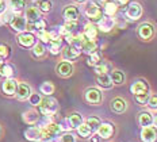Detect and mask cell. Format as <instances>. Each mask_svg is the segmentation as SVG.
<instances>
[{
  "label": "cell",
  "instance_id": "40",
  "mask_svg": "<svg viewBox=\"0 0 157 142\" xmlns=\"http://www.w3.org/2000/svg\"><path fill=\"white\" fill-rule=\"evenodd\" d=\"M149 110L152 111H157V94L155 95H150L149 99H148V103H146Z\"/></svg>",
  "mask_w": 157,
  "mask_h": 142
},
{
  "label": "cell",
  "instance_id": "9",
  "mask_svg": "<svg viewBox=\"0 0 157 142\" xmlns=\"http://www.w3.org/2000/svg\"><path fill=\"white\" fill-rule=\"evenodd\" d=\"M142 15V7L140 3H130L126 10V16L130 21H138Z\"/></svg>",
  "mask_w": 157,
  "mask_h": 142
},
{
  "label": "cell",
  "instance_id": "52",
  "mask_svg": "<svg viewBox=\"0 0 157 142\" xmlns=\"http://www.w3.org/2000/svg\"><path fill=\"white\" fill-rule=\"evenodd\" d=\"M75 2H77V3H84L86 0H75Z\"/></svg>",
  "mask_w": 157,
  "mask_h": 142
},
{
  "label": "cell",
  "instance_id": "7",
  "mask_svg": "<svg viewBox=\"0 0 157 142\" xmlns=\"http://www.w3.org/2000/svg\"><path fill=\"white\" fill-rule=\"evenodd\" d=\"M138 37L144 41H150L155 37V27L150 23H142L138 27Z\"/></svg>",
  "mask_w": 157,
  "mask_h": 142
},
{
  "label": "cell",
  "instance_id": "8",
  "mask_svg": "<svg viewBox=\"0 0 157 142\" xmlns=\"http://www.w3.org/2000/svg\"><path fill=\"white\" fill-rule=\"evenodd\" d=\"M149 84L146 80L144 79H138V80H134L133 84L130 85V92L133 95H138V94H145V92H149Z\"/></svg>",
  "mask_w": 157,
  "mask_h": 142
},
{
  "label": "cell",
  "instance_id": "18",
  "mask_svg": "<svg viewBox=\"0 0 157 142\" xmlns=\"http://www.w3.org/2000/svg\"><path fill=\"white\" fill-rule=\"evenodd\" d=\"M80 15V11L76 6H67L63 11V16L65 21H75L77 22V18Z\"/></svg>",
  "mask_w": 157,
  "mask_h": 142
},
{
  "label": "cell",
  "instance_id": "45",
  "mask_svg": "<svg viewBox=\"0 0 157 142\" xmlns=\"http://www.w3.org/2000/svg\"><path fill=\"white\" fill-rule=\"evenodd\" d=\"M60 142H76V138H75L73 134L65 133L64 135H61L60 137Z\"/></svg>",
  "mask_w": 157,
  "mask_h": 142
},
{
  "label": "cell",
  "instance_id": "17",
  "mask_svg": "<svg viewBox=\"0 0 157 142\" xmlns=\"http://www.w3.org/2000/svg\"><path fill=\"white\" fill-rule=\"evenodd\" d=\"M16 87H18V83L11 77V79H6V81L2 85V90L4 92V95H7V96H14L16 92Z\"/></svg>",
  "mask_w": 157,
  "mask_h": 142
},
{
  "label": "cell",
  "instance_id": "12",
  "mask_svg": "<svg viewBox=\"0 0 157 142\" xmlns=\"http://www.w3.org/2000/svg\"><path fill=\"white\" fill-rule=\"evenodd\" d=\"M41 130H42V138H44V140H48V138H52V137H57V135L61 133L58 123H54V122L48 125L46 127L41 129Z\"/></svg>",
  "mask_w": 157,
  "mask_h": 142
},
{
  "label": "cell",
  "instance_id": "16",
  "mask_svg": "<svg viewBox=\"0 0 157 142\" xmlns=\"http://www.w3.org/2000/svg\"><path fill=\"white\" fill-rule=\"evenodd\" d=\"M115 27V21L110 16H103L99 22H98V30L103 31V33H109Z\"/></svg>",
  "mask_w": 157,
  "mask_h": 142
},
{
  "label": "cell",
  "instance_id": "51",
  "mask_svg": "<svg viewBox=\"0 0 157 142\" xmlns=\"http://www.w3.org/2000/svg\"><path fill=\"white\" fill-rule=\"evenodd\" d=\"M153 125H155V127L157 129V115H155V118H153Z\"/></svg>",
  "mask_w": 157,
  "mask_h": 142
},
{
  "label": "cell",
  "instance_id": "11",
  "mask_svg": "<svg viewBox=\"0 0 157 142\" xmlns=\"http://www.w3.org/2000/svg\"><path fill=\"white\" fill-rule=\"evenodd\" d=\"M10 26L12 27V30H15L18 33H23V31H26L27 21H26V18H23V16H21V15H14V18L10 22Z\"/></svg>",
  "mask_w": 157,
  "mask_h": 142
},
{
  "label": "cell",
  "instance_id": "42",
  "mask_svg": "<svg viewBox=\"0 0 157 142\" xmlns=\"http://www.w3.org/2000/svg\"><path fill=\"white\" fill-rule=\"evenodd\" d=\"M27 100L30 102V104H33V106H39V103H41V100H42V98L39 96L38 94H31L30 96H29Z\"/></svg>",
  "mask_w": 157,
  "mask_h": 142
},
{
  "label": "cell",
  "instance_id": "1",
  "mask_svg": "<svg viewBox=\"0 0 157 142\" xmlns=\"http://www.w3.org/2000/svg\"><path fill=\"white\" fill-rule=\"evenodd\" d=\"M38 111L42 117H53L56 112L58 111V103L57 100L50 96H46L41 100L38 106Z\"/></svg>",
  "mask_w": 157,
  "mask_h": 142
},
{
  "label": "cell",
  "instance_id": "5",
  "mask_svg": "<svg viewBox=\"0 0 157 142\" xmlns=\"http://www.w3.org/2000/svg\"><path fill=\"white\" fill-rule=\"evenodd\" d=\"M114 133H115V127L111 122H102L96 130V134L103 140H110L114 135Z\"/></svg>",
  "mask_w": 157,
  "mask_h": 142
},
{
  "label": "cell",
  "instance_id": "2",
  "mask_svg": "<svg viewBox=\"0 0 157 142\" xmlns=\"http://www.w3.org/2000/svg\"><path fill=\"white\" fill-rule=\"evenodd\" d=\"M84 99H86L87 103H90L92 106L100 104L103 100L102 91L98 90V88H88V90L84 92Z\"/></svg>",
  "mask_w": 157,
  "mask_h": 142
},
{
  "label": "cell",
  "instance_id": "27",
  "mask_svg": "<svg viewBox=\"0 0 157 142\" xmlns=\"http://www.w3.org/2000/svg\"><path fill=\"white\" fill-rule=\"evenodd\" d=\"M110 77H111V80H113L114 84H117V85L125 84V81H126V76H125V73H123L122 71H118V69H114V71L111 72Z\"/></svg>",
  "mask_w": 157,
  "mask_h": 142
},
{
  "label": "cell",
  "instance_id": "33",
  "mask_svg": "<svg viewBox=\"0 0 157 142\" xmlns=\"http://www.w3.org/2000/svg\"><path fill=\"white\" fill-rule=\"evenodd\" d=\"M10 6H11V11L18 15L25 8L26 2L25 0H10Z\"/></svg>",
  "mask_w": 157,
  "mask_h": 142
},
{
  "label": "cell",
  "instance_id": "39",
  "mask_svg": "<svg viewBox=\"0 0 157 142\" xmlns=\"http://www.w3.org/2000/svg\"><path fill=\"white\" fill-rule=\"evenodd\" d=\"M38 38L41 39V44H49V42L52 41V38H50V31H48V30H41V31H38Z\"/></svg>",
  "mask_w": 157,
  "mask_h": 142
},
{
  "label": "cell",
  "instance_id": "10",
  "mask_svg": "<svg viewBox=\"0 0 157 142\" xmlns=\"http://www.w3.org/2000/svg\"><path fill=\"white\" fill-rule=\"evenodd\" d=\"M25 137H26V140L30 142H39L44 140L42 138V130L38 126H31V127L26 129Z\"/></svg>",
  "mask_w": 157,
  "mask_h": 142
},
{
  "label": "cell",
  "instance_id": "37",
  "mask_svg": "<svg viewBox=\"0 0 157 142\" xmlns=\"http://www.w3.org/2000/svg\"><path fill=\"white\" fill-rule=\"evenodd\" d=\"M100 62H102V57H100V54L98 52L90 54L87 58V64L90 65V67H96V65L100 64Z\"/></svg>",
  "mask_w": 157,
  "mask_h": 142
},
{
  "label": "cell",
  "instance_id": "53",
  "mask_svg": "<svg viewBox=\"0 0 157 142\" xmlns=\"http://www.w3.org/2000/svg\"><path fill=\"white\" fill-rule=\"evenodd\" d=\"M2 134H3V129H2V126H0V137H2Z\"/></svg>",
  "mask_w": 157,
  "mask_h": 142
},
{
  "label": "cell",
  "instance_id": "41",
  "mask_svg": "<svg viewBox=\"0 0 157 142\" xmlns=\"http://www.w3.org/2000/svg\"><path fill=\"white\" fill-rule=\"evenodd\" d=\"M38 10L42 12H49L52 10V3L49 0H41L38 3Z\"/></svg>",
  "mask_w": 157,
  "mask_h": 142
},
{
  "label": "cell",
  "instance_id": "56",
  "mask_svg": "<svg viewBox=\"0 0 157 142\" xmlns=\"http://www.w3.org/2000/svg\"><path fill=\"white\" fill-rule=\"evenodd\" d=\"M39 142H41V141H39Z\"/></svg>",
  "mask_w": 157,
  "mask_h": 142
},
{
  "label": "cell",
  "instance_id": "32",
  "mask_svg": "<svg viewBox=\"0 0 157 142\" xmlns=\"http://www.w3.org/2000/svg\"><path fill=\"white\" fill-rule=\"evenodd\" d=\"M33 57L34 58H42L45 57V53H46V48L44 44H35L33 46Z\"/></svg>",
  "mask_w": 157,
  "mask_h": 142
},
{
  "label": "cell",
  "instance_id": "15",
  "mask_svg": "<svg viewBox=\"0 0 157 142\" xmlns=\"http://www.w3.org/2000/svg\"><path fill=\"white\" fill-rule=\"evenodd\" d=\"M81 54V49H77L72 45H68L65 49H63V57L65 61H73Z\"/></svg>",
  "mask_w": 157,
  "mask_h": 142
},
{
  "label": "cell",
  "instance_id": "31",
  "mask_svg": "<svg viewBox=\"0 0 157 142\" xmlns=\"http://www.w3.org/2000/svg\"><path fill=\"white\" fill-rule=\"evenodd\" d=\"M15 73V69L12 65L10 64H3L2 67H0V76L2 77H6V79H11L12 76Z\"/></svg>",
  "mask_w": 157,
  "mask_h": 142
},
{
  "label": "cell",
  "instance_id": "4",
  "mask_svg": "<svg viewBox=\"0 0 157 142\" xmlns=\"http://www.w3.org/2000/svg\"><path fill=\"white\" fill-rule=\"evenodd\" d=\"M16 41H18V44L21 45L22 48H26V49H30L37 44V39H35L34 34H33V33H29V31L19 33Z\"/></svg>",
  "mask_w": 157,
  "mask_h": 142
},
{
  "label": "cell",
  "instance_id": "21",
  "mask_svg": "<svg viewBox=\"0 0 157 142\" xmlns=\"http://www.w3.org/2000/svg\"><path fill=\"white\" fill-rule=\"evenodd\" d=\"M96 84L99 85L100 88H103V90H110V88H113L114 83L111 80L110 75H98L96 76Z\"/></svg>",
  "mask_w": 157,
  "mask_h": 142
},
{
  "label": "cell",
  "instance_id": "14",
  "mask_svg": "<svg viewBox=\"0 0 157 142\" xmlns=\"http://www.w3.org/2000/svg\"><path fill=\"white\" fill-rule=\"evenodd\" d=\"M56 71H57V75L61 77H69L73 73V65L69 61H63L57 65Z\"/></svg>",
  "mask_w": 157,
  "mask_h": 142
},
{
  "label": "cell",
  "instance_id": "29",
  "mask_svg": "<svg viewBox=\"0 0 157 142\" xmlns=\"http://www.w3.org/2000/svg\"><path fill=\"white\" fill-rule=\"evenodd\" d=\"M103 11H104V14H106V16H110V18H113V16L118 12V6L113 2V0H109V2L104 3Z\"/></svg>",
  "mask_w": 157,
  "mask_h": 142
},
{
  "label": "cell",
  "instance_id": "54",
  "mask_svg": "<svg viewBox=\"0 0 157 142\" xmlns=\"http://www.w3.org/2000/svg\"><path fill=\"white\" fill-rule=\"evenodd\" d=\"M3 64H4V62H3V60H2V58H0V67H2Z\"/></svg>",
  "mask_w": 157,
  "mask_h": 142
},
{
  "label": "cell",
  "instance_id": "47",
  "mask_svg": "<svg viewBox=\"0 0 157 142\" xmlns=\"http://www.w3.org/2000/svg\"><path fill=\"white\" fill-rule=\"evenodd\" d=\"M76 26H77V22H75V21H67V22H65V25H64V27L67 29L68 33H73V30L76 29Z\"/></svg>",
  "mask_w": 157,
  "mask_h": 142
},
{
  "label": "cell",
  "instance_id": "23",
  "mask_svg": "<svg viewBox=\"0 0 157 142\" xmlns=\"http://www.w3.org/2000/svg\"><path fill=\"white\" fill-rule=\"evenodd\" d=\"M38 19H41V16H39V10L37 7L26 8V21L30 23H35Z\"/></svg>",
  "mask_w": 157,
  "mask_h": 142
},
{
  "label": "cell",
  "instance_id": "36",
  "mask_svg": "<svg viewBox=\"0 0 157 142\" xmlns=\"http://www.w3.org/2000/svg\"><path fill=\"white\" fill-rule=\"evenodd\" d=\"M95 68V72H96V75H107L110 72V64L109 62H100V64H98L96 67H94Z\"/></svg>",
  "mask_w": 157,
  "mask_h": 142
},
{
  "label": "cell",
  "instance_id": "20",
  "mask_svg": "<svg viewBox=\"0 0 157 142\" xmlns=\"http://www.w3.org/2000/svg\"><path fill=\"white\" fill-rule=\"evenodd\" d=\"M153 115L149 111H142L138 114V125L141 127H148L153 126Z\"/></svg>",
  "mask_w": 157,
  "mask_h": 142
},
{
  "label": "cell",
  "instance_id": "28",
  "mask_svg": "<svg viewBox=\"0 0 157 142\" xmlns=\"http://www.w3.org/2000/svg\"><path fill=\"white\" fill-rule=\"evenodd\" d=\"M68 122H69L72 129H77L84 122V119H83V117H81V114H78V112H73V114H71L69 117H68Z\"/></svg>",
  "mask_w": 157,
  "mask_h": 142
},
{
  "label": "cell",
  "instance_id": "6",
  "mask_svg": "<svg viewBox=\"0 0 157 142\" xmlns=\"http://www.w3.org/2000/svg\"><path fill=\"white\" fill-rule=\"evenodd\" d=\"M140 137L142 142H157V129L155 126L142 127Z\"/></svg>",
  "mask_w": 157,
  "mask_h": 142
},
{
  "label": "cell",
  "instance_id": "3",
  "mask_svg": "<svg viewBox=\"0 0 157 142\" xmlns=\"http://www.w3.org/2000/svg\"><path fill=\"white\" fill-rule=\"evenodd\" d=\"M86 15H87V18L92 22H99L100 19L103 18V12H102V10H100V7L96 3H92V2L88 3V6L86 8Z\"/></svg>",
  "mask_w": 157,
  "mask_h": 142
},
{
  "label": "cell",
  "instance_id": "49",
  "mask_svg": "<svg viewBox=\"0 0 157 142\" xmlns=\"http://www.w3.org/2000/svg\"><path fill=\"white\" fill-rule=\"evenodd\" d=\"M90 141H91V142H99V141H100V137H99L98 134H92V135L90 137Z\"/></svg>",
  "mask_w": 157,
  "mask_h": 142
},
{
  "label": "cell",
  "instance_id": "38",
  "mask_svg": "<svg viewBox=\"0 0 157 142\" xmlns=\"http://www.w3.org/2000/svg\"><path fill=\"white\" fill-rule=\"evenodd\" d=\"M149 92H145V94H138V95H134V99L140 106H146L148 103V99H149Z\"/></svg>",
  "mask_w": 157,
  "mask_h": 142
},
{
  "label": "cell",
  "instance_id": "44",
  "mask_svg": "<svg viewBox=\"0 0 157 142\" xmlns=\"http://www.w3.org/2000/svg\"><path fill=\"white\" fill-rule=\"evenodd\" d=\"M34 29H35V31L46 30V22H45L44 19H38V21L34 23Z\"/></svg>",
  "mask_w": 157,
  "mask_h": 142
},
{
  "label": "cell",
  "instance_id": "55",
  "mask_svg": "<svg viewBox=\"0 0 157 142\" xmlns=\"http://www.w3.org/2000/svg\"><path fill=\"white\" fill-rule=\"evenodd\" d=\"M0 3H4V0H0Z\"/></svg>",
  "mask_w": 157,
  "mask_h": 142
},
{
  "label": "cell",
  "instance_id": "24",
  "mask_svg": "<svg viewBox=\"0 0 157 142\" xmlns=\"http://www.w3.org/2000/svg\"><path fill=\"white\" fill-rule=\"evenodd\" d=\"M61 49H63V39H61V37L54 38L49 42V52H50L52 54L56 56V54H58V53H61Z\"/></svg>",
  "mask_w": 157,
  "mask_h": 142
},
{
  "label": "cell",
  "instance_id": "19",
  "mask_svg": "<svg viewBox=\"0 0 157 142\" xmlns=\"http://www.w3.org/2000/svg\"><path fill=\"white\" fill-rule=\"evenodd\" d=\"M111 110L117 114H123L127 110V102L122 98H115L111 102Z\"/></svg>",
  "mask_w": 157,
  "mask_h": 142
},
{
  "label": "cell",
  "instance_id": "46",
  "mask_svg": "<svg viewBox=\"0 0 157 142\" xmlns=\"http://www.w3.org/2000/svg\"><path fill=\"white\" fill-rule=\"evenodd\" d=\"M58 126H60V130L61 131H69L71 130V125H69V122H68V118H65V119H63L58 123Z\"/></svg>",
  "mask_w": 157,
  "mask_h": 142
},
{
  "label": "cell",
  "instance_id": "26",
  "mask_svg": "<svg viewBox=\"0 0 157 142\" xmlns=\"http://www.w3.org/2000/svg\"><path fill=\"white\" fill-rule=\"evenodd\" d=\"M81 52L87 53L88 56L92 54V53H96L98 52V44H96V41H95V39H87V41L83 44Z\"/></svg>",
  "mask_w": 157,
  "mask_h": 142
},
{
  "label": "cell",
  "instance_id": "34",
  "mask_svg": "<svg viewBox=\"0 0 157 142\" xmlns=\"http://www.w3.org/2000/svg\"><path fill=\"white\" fill-rule=\"evenodd\" d=\"M39 91H41V94H44L45 96H50V95L54 92V85H53V83H50V81L42 83L41 87H39Z\"/></svg>",
  "mask_w": 157,
  "mask_h": 142
},
{
  "label": "cell",
  "instance_id": "30",
  "mask_svg": "<svg viewBox=\"0 0 157 142\" xmlns=\"http://www.w3.org/2000/svg\"><path fill=\"white\" fill-rule=\"evenodd\" d=\"M77 133H78V135H80L81 138H90L91 135L94 134V131L91 130V127L88 126V125L86 123V122H83V123L80 125V126H78L77 129Z\"/></svg>",
  "mask_w": 157,
  "mask_h": 142
},
{
  "label": "cell",
  "instance_id": "48",
  "mask_svg": "<svg viewBox=\"0 0 157 142\" xmlns=\"http://www.w3.org/2000/svg\"><path fill=\"white\" fill-rule=\"evenodd\" d=\"M114 3H115L117 6H127L130 3V0H115Z\"/></svg>",
  "mask_w": 157,
  "mask_h": 142
},
{
  "label": "cell",
  "instance_id": "25",
  "mask_svg": "<svg viewBox=\"0 0 157 142\" xmlns=\"http://www.w3.org/2000/svg\"><path fill=\"white\" fill-rule=\"evenodd\" d=\"M83 34L87 39H95L98 37V26H95L94 23H87Z\"/></svg>",
  "mask_w": 157,
  "mask_h": 142
},
{
  "label": "cell",
  "instance_id": "43",
  "mask_svg": "<svg viewBox=\"0 0 157 142\" xmlns=\"http://www.w3.org/2000/svg\"><path fill=\"white\" fill-rule=\"evenodd\" d=\"M8 56H10V48L7 45L2 44V45H0V58H2V60H4V58H7Z\"/></svg>",
  "mask_w": 157,
  "mask_h": 142
},
{
  "label": "cell",
  "instance_id": "35",
  "mask_svg": "<svg viewBox=\"0 0 157 142\" xmlns=\"http://www.w3.org/2000/svg\"><path fill=\"white\" fill-rule=\"evenodd\" d=\"M86 123L91 127V130H92L94 133H96L98 127L100 126L102 121H100V118H98V117H88L87 119H86Z\"/></svg>",
  "mask_w": 157,
  "mask_h": 142
},
{
  "label": "cell",
  "instance_id": "50",
  "mask_svg": "<svg viewBox=\"0 0 157 142\" xmlns=\"http://www.w3.org/2000/svg\"><path fill=\"white\" fill-rule=\"evenodd\" d=\"M3 12H6V4L0 3V14H3Z\"/></svg>",
  "mask_w": 157,
  "mask_h": 142
},
{
  "label": "cell",
  "instance_id": "13",
  "mask_svg": "<svg viewBox=\"0 0 157 142\" xmlns=\"http://www.w3.org/2000/svg\"><path fill=\"white\" fill-rule=\"evenodd\" d=\"M30 95H31V88H30V85L26 84V83H19L18 87H16L15 96L18 98L19 100H27Z\"/></svg>",
  "mask_w": 157,
  "mask_h": 142
},
{
  "label": "cell",
  "instance_id": "22",
  "mask_svg": "<svg viewBox=\"0 0 157 142\" xmlns=\"http://www.w3.org/2000/svg\"><path fill=\"white\" fill-rule=\"evenodd\" d=\"M22 118L27 125H35L39 119V112H37L35 110H27L26 112H23Z\"/></svg>",
  "mask_w": 157,
  "mask_h": 142
}]
</instances>
